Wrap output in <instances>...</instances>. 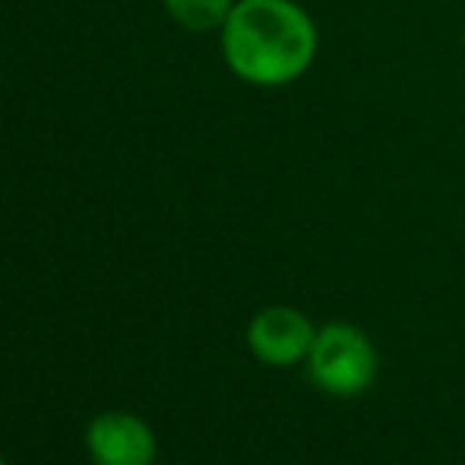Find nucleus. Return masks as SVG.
I'll list each match as a JSON object with an SVG mask.
<instances>
[{
    "mask_svg": "<svg viewBox=\"0 0 465 465\" xmlns=\"http://www.w3.org/2000/svg\"><path fill=\"white\" fill-rule=\"evenodd\" d=\"M219 42L228 70L241 83L282 89L313 67L320 29L298 0H238Z\"/></svg>",
    "mask_w": 465,
    "mask_h": 465,
    "instance_id": "nucleus-1",
    "label": "nucleus"
},
{
    "mask_svg": "<svg viewBox=\"0 0 465 465\" xmlns=\"http://www.w3.org/2000/svg\"><path fill=\"white\" fill-rule=\"evenodd\" d=\"M307 373L323 392L351 399L368 390L377 377V349L358 326L326 323L323 330H317L307 355Z\"/></svg>",
    "mask_w": 465,
    "mask_h": 465,
    "instance_id": "nucleus-2",
    "label": "nucleus"
},
{
    "mask_svg": "<svg viewBox=\"0 0 465 465\" xmlns=\"http://www.w3.org/2000/svg\"><path fill=\"white\" fill-rule=\"evenodd\" d=\"M317 330L294 307H266L247 326V349L257 361L270 368H288V364L307 361L313 349Z\"/></svg>",
    "mask_w": 465,
    "mask_h": 465,
    "instance_id": "nucleus-3",
    "label": "nucleus"
},
{
    "mask_svg": "<svg viewBox=\"0 0 465 465\" xmlns=\"http://www.w3.org/2000/svg\"><path fill=\"white\" fill-rule=\"evenodd\" d=\"M86 453L95 465H153L155 434L134 411H102L86 428Z\"/></svg>",
    "mask_w": 465,
    "mask_h": 465,
    "instance_id": "nucleus-4",
    "label": "nucleus"
},
{
    "mask_svg": "<svg viewBox=\"0 0 465 465\" xmlns=\"http://www.w3.org/2000/svg\"><path fill=\"white\" fill-rule=\"evenodd\" d=\"M165 13L187 32H222L238 0H162Z\"/></svg>",
    "mask_w": 465,
    "mask_h": 465,
    "instance_id": "nucleus-5",
    "label": "nucleus"
},
{
    "mask_svg": "<svg viewBox=\"0 0 465 465\" xmlns=\"http://www.w3.org/2000/svg\"><path fill=\"white\" fill-rule=\"evenodd\" d=\"M0 465H6V462H4V456H0Z\"/></svg>",
    "mask_w": 465,
    "mask_h": 465,
    "instance_id": "nucleus-6",
    "label": "nucleus"
}]
</instances>
